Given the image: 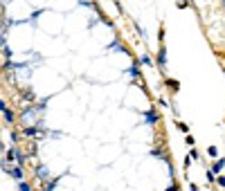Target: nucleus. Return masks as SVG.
I'll return each mask as SVG.
<instances>
[{
	"label": "nucleus",
	"mask_w": 225,
	"mask_h": 191,
	"mask_svg": "<svg viewBox=\"0 0 225 191\" xmlns=\"http://www.w3.org/2000/svg\"><path fill=\"white\" fill-rule=\"evenodd\" d=\"M20 191H30V187H27L25 182H20Z\"/></svg>",
	"instance_id": "7"
},
{
	"label": "nucleus",
	"mask_w": 225,
	"mask_h": 191,
	"mask_svg": "<svg viewBox=\"0 0 225 191\" xmlns=\"http://www.w3.org/2000/svg\"><path fill=\"white\" fill-rule=\"evenodd\" d=\"M5 171H9L16 180H23V171H20V169H7V167H5Z\"/></svg>",
	"instance_id": "2"
},
{
	"label": "nucleus",
	"mask_w": 225,
	"mask_h": 191,
	"mask_svg": "<svg viewBox=\"0 0 225 191\" xmlns=\"http://www.w3.org/2000/svg\"><path fill=\"white\" fill-rule=\"evenodd\" d=\"M167 191H176V184H171V187H169V189H167Z\"/></svg>",
	"instance_id": "8"
},
{
	"label": "nucleus",
	"mask_w": 225,
	"mask_h": 191,
	"mask_svg": "<svg viewBox=\"0 0 225 191\" xmlns=\"http://www.w3.org/2000/svg\"><path fill=\"white\" fill-rule=\"evenodd\" d=\"M218 184H221V187H225V175H221V178H218Z\"/></svg>",
	"instance_id": "6"
},
{
	"label": "nucleus",
	"mask_w": 225,
	"mask_h": 191,
	"mask_svg": "<svg viewBox=\"0 0 225 191\" xmlns=\"http://www.w3.org/2000/svg\"><path fill=\"white\" fill-rule=\"evenodd\" d=\"M216 153H218L216 146H209V157H216Z\"/></svg>",
	"instance_id": "5"
},
{
	"label": "nucleus",
	"mask_w": 225,
	"mask_h": 191,
	"mask_svg": "<svg viewBox=\"0 0 225 191\" xmlns=\"http://www.w3.org/2000/svg\"><path fill=\"white\" fill-rule=\"evenodd\" d=\"M0 108H3V115H5V121H14V115H11V110H7V106H5V101H0Z\"/></svg>",
	"instance_id": "1"
},
{
	"label": "nucleus",
	"mask_w": 225,
	"mask_h": 191,
	"mask_svg": "<svg viewBox=\"0 0 225 191\" xmlns=\"http://www.w3.org/2000/svg\"><path fill=\"white\" fill-rule=\"evenodd\" d=\"M146 121H149V124H156V121H158V113H149L146 115Z\"/></svg>",
	"instance_id": "3"
},
{
	"label": "nucleus",
	"mask_w": 225,
	"mask_h": 191,
	"mask_svg": "<svg viewBox=\"0 0 225 191\" xmlns=\"http://www.w3.org/2000/svg\"><path fill=\"white\" fill-rule=\"evenodd\" d=\"M223 167H225V160H218V162H216V164H214V169H212V171L216 173V171H221Z\"/></svg>",
	"instance_id": "4"
}]
</instances>
